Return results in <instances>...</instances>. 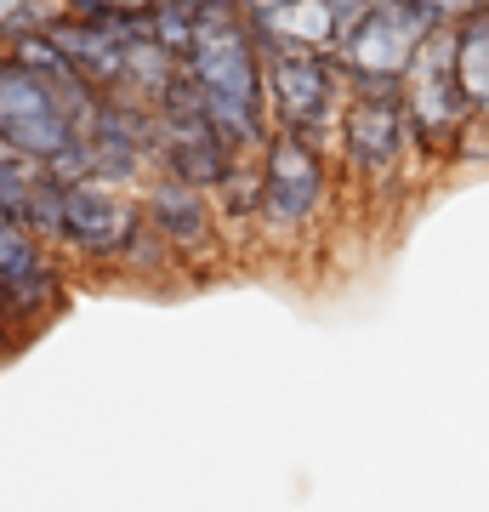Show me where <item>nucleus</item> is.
<instances>
[{
	"mask_svg": "<svg viewBox=\"0 0 489 512\" xmlns=\"http://www.w3.org/2000/svg\"><path fill=\"white\" fill-rule=\"evenodd\" d=\"M239 160L245 154H234V148L222 143L217 131H211V120H188V126H165L160 120V143H154V171L160 177H177V183L200 188V194H217L239 171Z\"/></svg>",
	"mask_w": 489,
	"mask_h": 512,
	"instance_id": "nucleus-10",
	"label": "nucleus"
},
{
	"mask_svg": "<svg viewBox=\"0 0 489 512\" xmlns=\"http://www.w3.org/2000/svg\"><path fill=\"white\" fill-rule=\"evenodd\" d=\"M279 6H285V0H239V18H268Z\"/></svg>",
	"mask_w": 489,
	"mask_h": 512,
	"instance_id": "nucleus-22",
	"label": "nucleus"
},
{
	"mask_svg": "<svg viewBox=\"0 0 489 512\" xmlns=\"http://www.w3.org/2000/svg\"><path fill=\"white\" fill-rule=\"evenodd\" d=\"M455 80L472 103V120L489 126V12L455 23Z\"/></svg>",
	"mask_w": 489,
	"mask_h": 512,
	"instance_id": "nucleus-13",
	"label": "nucleus"
},
{
	"mask_svg": "<svg viewBox=\"0 0 489 512\" xmlns=\"http://www.w3.org/2000/svg\"><path fill=\"white\" fill-rule=\"evenodd\" d=\"M46 256H57V251H46L23 222H12V217H0V285H12V279H23V274H35Z\"/></svg>",
	"mask_w": 489,
	"mask_h": 512,
	"instance_id": "nucleus-15",
	"label": "nucleus"
},
{
	"mask_svg": "<svg viewBox=\"0 0 489 512\" xmlns=\"http://www.w3.org/2000/svg\"><path fill=\"white\" fill-rule=\"evenodd\" d=\"M23 6H29V0H0V23L12 18V12H23Z\"/></svg>",
	"mask_w": 489,
	"mask_h": 512,
	"instance_id": "nucleus-23",
	"label": "nucleus"
},
{
	"mask_svg": "<svg viewBox=\"0 0 489 512\" xmlns=\"http://www.w3.org/2000/svg\"><path fill=\"white\" fill-rule=\"evenodd\" d=\"M148 35L160 40L171 57H188L194 52V35H200V12H188L177 0H160V6L148 12Z\"/></svg>",
	"mask_w": 489,
	"mask_h": 512,
	"instance_id": "nucleus-16",
	"label": "nucleus"
},
{
	"mask_svg": "<svg viewBox=\"0 0 489 512\" xmlns=\"http://www.w3.org/2000/svg\"><path fill=\"white\" fill-rule=\"evenodd\" d=\"M399 103H404V126H410V143H416L421 165H455L467 154L472 103L461 92V80H455V29H433L427 35Z\"/></svg>",
	"mask_w": 489,
	"mask_h": 512,
	"instance_id": "nucleus-4",
	"label": "nucleus"
},
{
	"mask_svg": "<svg viewBox=\"0 0 489 512\" xmlns=\"http://www.w3.org/2000/svg\"><path fill=\"white\" fill-rule=\"evenodd\" d=\"M63 18H148L160 0H57Z\"/></svg>",
	"mask_w": 489,
	"mask_h": 512,
	"instance_id": "nucleus-17",
	"label": "nucleus"
},
{
	"mask_svg": "<svg viewBox=\"0 0 489 512\" xmlns=\"http://www.w3.org/2000/svg\"><path fill=\"white\" fill-rule=\"evenodd\" d=\"M74 143H80V126H74L63 92L0 57V148L40 171Z\"/></svg>",
	"mask_w": 489,
	"mask_h": 512,
	"instance_id": "nucleus-8",
	"label": "nucleus"
},
{
	"mask_svg": "<svg viewBox=\"0 0 489 512\" xmlns=\"http://www.w3.org/2000/svg\"><path fill=\"white\" fill-rule=\"evenodd\" d=\"M18 348H29V336L12 325V313H6V302H0V365H6V359H12Z\"/></svg>",
	"mask_w": 489,
	"mask_h": 512,
	"instance_id": "nucleus-19",
	"label": "nucleus"
},
{
	"mask_svg": "<svg viewBox=\"0 0 489 512\" xmlns=\"http://www.w3.org/2000/svg\"><path fill=\"white\" fill-rule=\"evenodd\" d=\"M245 23H251L262 57H279V52H325V57H336V46H342V23L330 18L325 0H285L279 12L245 18Z\"/></svg>",
	"mask_w": 489,
	"mask_h": 512,
	"instance_id": "nucleus-11",
	"label": "nucleus"
},
{
	"mask_svg": "<svg viewBox=\"0 0 489 512\" xmlns=\"http://www.w3.org/2000/svg\"><path fill=\"white\" fill-rule=\"evenodd\" d=\"M330 160L342 171V194L347 188H399L404 171L416 165V143H410V126H404V103H376V97H353L342 114V131H336V148Z\"/></svg>",
	"mask_w": 489,
	"mask_h": 512,
	"instance_id": "nucleus-6",
	"label": "nucleus"
},
{
	"mask_svg": "<svg viewBox=\"0 0 489 512\" xmlns=\"http://www.w3.org/2000/svg\"><path fill=\"white\" fill-rule=\"evenodd\" d=\"M421 12L438 23V29H455V23L478 18V12H489V0H416Z\"/></svg>",
	"mask_w": 489,
	"mask_h": 512,
	"instance_id": "nucleus-18",
	"label": "nucleus"
},
{
	"mask_svg": "<svg viewBox=\"0 0 489 512\" xmlns=\"http://www.w3.org/2000/svg\"><path fill=\"white\" fill-rule=\"evenodd\" d=\"M182 69L200 86L211 131L234 154L256 160L273 143V120H268V57L256 46L251 23L239 12H205L194 52L182 57Z\"/></svg>",
	"mask_w": 489,
	"mask_h": 512,
	"instance_id": "nucleus-1",
	"label": "nucleus"
},
{
	"mask_svg": "<svg viewBox=\"0 0 489 512\" xmlns=\"http://www.w3.org/2000/svg\"><path fill=\"white\" fill-rule=\"evenodd\" d=\"M137 205H143V222L154 228V239L182 262V279L194 274V268H222V262H234V239L222 234V217H217V200H211V194L154 171V177L137 188Z\"/></svg>",
	"mask_w": 489,
	"mask_h": 512,
	"instance_id": "nucleus-7",
	"label": "nucleus"
},
{
	"mask_svg": "<svg viewBox=\"0 0 489 512\" xmlns=\"http://www.w3.org/2000/svg\"><path fill=\"white\" fill-rule=\"evenodd\" d=\"M325 6H330V18L342 23V29H353V23H359L364 12L376 6V0H325Z\"/></svg>",
	"mask_w": 489,
	"mask_h": 512,
	"instance_id": "nucleus-20",
	"label": "nucleus"
},
{
	"mask_svg": "<svg viewBox=\"0 0 489 512\" xmlns=\"http://www.w3.org/2000/svg\"><path fill=\"white\" fill-rule=\"evenodd\" d=\"M177 6H188V12H239V0H177Z\"/></svg>",
	"mask_w": 489,
	"mask_h": 512,
	"instance_id": "nucleus-21",
	"label": "nucleus"
},
{
	"mask_svg": "<svg viewBox=\"0 0 489 512\" xmlns=\"http://www.w3.org/2000/svg\"><path fill=\"white\" fill-rule=\"evenodd\" d=\"M74 296V268L63 262V256H46L35 274L12 279V285H0V302H6V313H12V325L35 342L40 330L52 325L57 313L69 308Z\"/></svg>",
	"mask_w": 489,
	"mask_h": 512,
	"instance_id": "nucleus-12",
	"label": "nucleus"
},
{
	"mask_svg": "<svg viewBox=\"0 0 489 512\" xmlns=\"http://www.w3.org/2000/svg\"><path fill=\"white\" fill-rule=\"evenodd\" d=\"M143 228V205L126 188L103 183H74L69 188V228H63V262L74 274H109L120 268L131 234Z\"/></svg>",
	"mask_w": 489,
	"mask_h": 512,
	"instance_id": "nucleus-9",
	"label": "nucleus"
},
{
	"mask_svg": "<svg viewBox=\"0 0 489 512\" xmlns=\"http://www.w3.org/2000/svg\"><path fill=\"white\" fill-rule=\"evenodd\" d=\"M347 74L325 52H279L268 57V120L279 137H302L313 148H336L347 114Z\"/></svg>",
	"mask_w": 489,
	"mask_h": 512,
	"instance_id": "nucleus-5",
	"label": "nucleus"
},
{
	"mask_svg": "<svg viewBox=\"0 0 489 512\" xmlns=\"http://www.w3.org/2000/svg\"><path fill=\"white\" fill-rule=\"evenodd\" d=\"M23 228L46 245V251H63V228H69V188L52 183L46 171H35L29 183V205H23Z\"/></svg>",
	"mask_w": 489,
	"mask_h": 512,
	"instance_id": "nucleus-14",
	"label": "nucleus"
},
{
	"mask_svg": "<svg viewBox=\"0 0 489 512\" xmlns=\"http://www.w3.org/2000/svg\"><path fill=\"white\" fill-rule=\"evenodd\" d=\"M433 29L438 23L421 12L416 0H376L353 29H342V46H336V63L347 74V97L399 103L404 80H410Z\"/></svg>",
	"mask_w": 489,
	"mask_h": 512,
	"instance_id": "nucleus-3",
	"label": "nucleus"
},
{
	"mask_svg": "<svg viewBox=\"0 0 489 512\" xmlns=\"http://www.w3.org/2000/svg\"><path fill=\"white\" fill-rule=\"evenodd\" d=\"M256 177H262V211H256L262 251H302L325 234L342 200V171L330 160V148L273 131V143L256 154Z\"/></svg>",
	"mask_w": 489,
	"mask_h": 512,
	"instance_id": "nucleus-2",
	"label": "nucleus"
}]
</instances>
